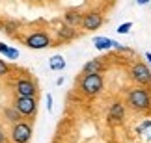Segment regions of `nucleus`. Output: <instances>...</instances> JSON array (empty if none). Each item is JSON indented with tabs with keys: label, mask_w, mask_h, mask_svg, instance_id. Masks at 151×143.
<instances>
[{
	"label": "nucleus",
	"mask_w": 151,
	"mask_h": 143,
	"mask_svg": "<svg viewBox=\"0 0 151 143\" xmlns=\"http://www.w3.org/2000/svg\"><path fill=\"white\" fill-rule=\"evenodd\" d=\"M125 104L134 113H149L151 112V88L134 85L127 91Z\"/></svg>",
	"instance_id": "f257e3e1"
},
{
	"label": "nucleus",
	"mask_w": 151,
	"mask_h": 143,
	"mask_svg": "<svg viewBox=\"0 0 151 143\" xmlns=\"http://www.w3.org/2000/svg\"><path fill=\"white\" fill-rule=\"evenodd\" d=\"M104 89L103 74H82L78 78V93L86 99H95Z\"/></svg>",
	"instance_id": "f03ea898"
},
{
	"label": "nucleus",
	"mask_w": 151,
	"mask_h": 143,
	"mask_svg": "<svg viewBox=\"0 0 151 143\" xmlns=\"http://www.w3.org/2000/svg\"><path fill=\"white\" fill-rule=\"evenodd\" d=\"M22 45L32 50H45L49 47H56V39L47 30H32L22 37Z\"/></svg>",
	"instance_id": "7ed1b4c3"
},
{
	"label": "nucleus",
	"mask_w": 151,
	"mask_h": 143,
	"mask_svg": "<svg viewBox=\"0 0 151 143\" xmlns=\"http://www.w3.org/2000/svg\"><path fill=\"white\" fill-rule=\"evenodd\" d=\"M11 104L22 115V119H26V121H34L36 119V115H37V97H17V95H13Z\"/></svg>",
	"instance_id": "20e7f679"
},
{
	"label": "nucleus",
	"mask_w": 151,
	"mask_h": 143,
	"mask_svg": "<svg viewBox=\"0 0 151 143\" xmlns=\"http://www.w3.org/2000/svg\"><path fill=\"white\" fill-rule=\"evenodd\" d=\"M32 134H34L32 121L22 119V121H19V123H15V125L9 127L8 138H9V143H30Z\"/></svg>",
	"instance_id": "39448f33"
},
{
	"label": "nucleus",
	"mask_w": 151,
	"mask_h": 143,
	"mask_svg": "<svg viewBox=\"0 0 151 143\" xmlns=\"http://www.w3.org/2000/svg\"><path fill=\"white\" fill-rule=\"evenodd\" d=\"M13 93L17 97H37L39 95L37 80H34L30 74L17 76L15 82H13Z\"/></svg>",
	"instance_id": "423d86ee"
},
{
	"label": "nucleus",
	"mask_w": 151,
	"mask_h": 143,
	"mask_svg": "<svg viewBox=\"0 0 151 143\" xmlns=\"http://www.w3.org/2000/svg\"><path fill=\"white\" fill-rule=\"evenodd\" d=\"M129 76L136 85L151 88V67L144 61H134L132 67L129 69Z\"/></svg>",
	"instance_id": "0eeeda50"
},
{
	"label": "nucleus",
	"mask_w": 151,
	"mask_h": 143,
	"mask_svg": "<svg viewBox=\"0 0 151 143\" xmlns=\"http://www.w3.org/2000/svg\"><path fill=\"white\" fill-rule=\"evenodd\" d=\"M125 117H127V104L123 100H114L108 108L106 123L110 127H119V125L125 123Z\"/></svg>",
	"instance_id": "6e6552de"
},
{
	"label": "nucleus",
	"mask_w": 151,
	"mask_h": 143,
	"mask_svg": "<svg viewBox=\"0 0 151 143\" xmlns=\"http://www.w3.org/2000/svg\"><path fill=\"white\" fill-rule=\"evenodd\" d=\"M104 24V15L101 13V11H86L84 17H82V24H80V28H82L84 32H95L99 30V28Z\"/></svg>",
	"instance_id": "1a4fd4ad"
},
{
	"label": "nucleus",
	"mask_w": 151,
	"mask_h": 143,
	"mask_svg": "<svg viewBox=\"0 0 151 143\" xmlns=\"http://www.w3.org/2000/svg\"><path fill=\"white\" fill-rule=\"evenodd\" d=\"M78 37V32H77V28H73V26H67V24H62L60 28L56 30V45L58 43H69V41H73V39H77Z\"/></svg>",
	"instance_id": "9d476101"
},
{
	"label": "nucleus",
	"mask_w": 151,
	"mask_h": 143,
	"mask_svg": "<svg viewBox=\"0 0 151 143\" xmlns=\"http://www.w3.org/2000/svg\"><path fill=\"white\" fill-rule=\"evenodd\" d=\"M106 71V63H104L103 58H93L90 61H86L84 67H82V74H103Z\"/></svg>",
	"instance_id": "9b49d317"
},
{
	"label": "nucleus",
	"mask_w": 151,
	"mask_h": 143,
	"mask_svg": "<svg viewBox=\"0 0 151 143\" xmlns=\"http://www.w3.org/2000/svg\"><path fill=\"white\" fill-rule=\"evenodd\" d=\"M0 119H2V123L6 125H15V123H19L22 121V115L19 112L15 110V106L13 104H9V106H2V112H0Z\"/></svg>",
	"instance_id": "f8f14e48"
},
{
	"label": "nucleus",
	"mask_w": 151,
	"mask_h": 143,
	"mask_svg": "<svg viewBox=\"0 0 151 143\" xmlns=\"http://www.w3.org/2000/svg\"><path fill=\"white\" fill-rule=\"evenodd\" d=\"M82 17H84V13L80 9H67L65 13H63V24L73 26V28H80Z\"/></svg>",
	"instance_id": "ddd939ff"
},
{
	"label": "nucleus",
	"mask_w": 151,
	"mask_h": 143,
	"mask_svg": "<svg viewBox=\"0 0 151 143\" xmlns=\"http://www.w3.org/2000/svg\"><path fill=\"white\" fill-rule=\"evenodd\" d=\"M93 45H95L97 50H110V48H116V47H118V41L108 39V37H95L93 39Z\"/></svg>",
	"instance_id": "4468645a"
},
{
	"label": "nucleus",
	"mask_w": 151,
	"mask_h": 143,
	"mask_svg": "<svg viewBox=\"0 0 151 143\" xmlns=\"http://www.w3.org/2000/svg\"><path fill=\"white\" fill-rule=\"evenodd\" d=\"M49 67H50V71H63L65 69V60H63V56H60V54L52 56L49 60Z\"/></svg>",
	"instance_id": "2eb2a0df"
},
{
	"label": "nucleus",
	"mask_w": 151,
	"mask_h": 143,
	"mask_svg": "<svg viewBox=\"0 0 151 143\" xmlns=\"http://www.w3.org/2000/svg\"><path fill=\"white\" fill-rule=\"evenodd\" d=\"M17 30H21V22L19 21H8V22H4V24H0V32L9 33V36H13Z\"/></svg>",
	"instance_id": "dca6fc26"
},
{
	"label": "nucleus",
	"mask_w": 151,
	"mask_h": 143,
	"mask_svg": "<svg viewBox=\"0 0 151 143\" xmlns=\"http://www.w3.org/2000/svg\"><path fill=\"white\" fill-rule=\"evenodd\" d=\"M136 132L142 134V136H146L147 139H151V119H146V121L136 128Z\"/></svg>",
	"instance_id": "f3484780"
},
{
	"label": "nucleus",
	"mask_w": 151,
	"mask_h": 143,
	"mask_svg": "<svg viewBox=\"0 0 151 143\" xmlns=\"http://www.w3.org/2000/svg\"><path fill=\"white\" fill-rule=\"evenodd\" d=\"M11 73V65L8 63V61H4V60H0V78H4V76H8V74Z\"/></svg>",
	"instance_id": "a211bd4d"
},
{
	"label": "nucleus",
	"mask_w": 151,
	"mask_h": 143,
	"mask_svg": "<svg viewBox=\"0 0 151 143\" xmlns=\"http://www.w3.org/2000/svg\"><path fill=\"white\" fill-rule=\"evenodd\" d=\"M131 28H132V22H131V21H127V22H123V24H119L116 32H118V33H127V32L131 30Z\"/></svg>",
	"instance_id": "6ab92c4d"
},
{
	"label": "nucleus",
	"mask_w": 151,
	"mask_h": 143,
	"mask_svg": "<svg viewBox=\"0 0 151 143\" xmlns=\"http://www.w3.org/2000/svg\"><path fill=\"white\" fill-rule=\"evenodd\" d=\"M17 58H19V50L9 47V50L6 52V60H17Z\"/></svg>",
	"instance_id": "aec40b11"
},
{
	"label": "nucleus",
	"mask_w": 151,
	"mask_h": 143,
	"mask_svg": "<svg viewBox=\"0 0 151 143\" xmlns=\"http://www.w3.org/2000/svg\"><path fill=\"white\" fill-rule=\"evenodd\" d=\"M0 143H9V138H8V134H6V130L0 127Z\"/></svg>",
	"instance_id": "412c9836"
},
{
	"label": "nucleus",
	"mask_w": 151,
	"mask_h": 143,
	"mask_svg": "<svg viewBox=\"0 0 151 143\" xmlns=\"http://www.w3.org/2000/svg\"><path fill=\"white\" fill-rule=\"evenodd\" d=\"M8 50H9V47H8L6 43L0 41V54H4V56H6V52H8Z\"/></svg>",
	"instance_id": "4be33fe9"
},
{
	"label": "nucleus",
	"mask_w": 151,
	"mask_h": 143,
	"mask_svg": "<svg viewBox=\"0 0 151 143\" xmlns=\"http://www.w3.org/2000/svg\"><path fill=\"white\" fill-rule=\"evenodd\" d=\"M47 110H49V112L52 110V97H50V95H47Z\"/></svg>",
	"instance_id": "5701e85b"
},
{
	"label": "nucleus",
	"mask_w": 151,
	"mask_h": 143,
	"mask_svg": "<svg viewBox=\"0 0 151 143\" xmlns=\"http://www.w3.org/2000/svg\"><path fill=\"white\" fill-rule=\"evenodd\" d=\"M147 2H149V0H136V4H138V6H146Z\"/></svg>",
	"instance_id": "b1692460"
},
{
	"label": "nucleus",
	"mask_w": 151,
	"mask_h": 143,
	"mask_svg": "<svg viewBox=\"0 0 151 143\" xmlns=\"http://www.w3.org/2000/svg\"><path fill=\"white\" fill-rule=\"evenodd\" d=\"M146 60H147L149 63H151V52H146Z\"/></svg>",
	"instance_id": "393cba45"
}]
</instances>
